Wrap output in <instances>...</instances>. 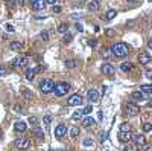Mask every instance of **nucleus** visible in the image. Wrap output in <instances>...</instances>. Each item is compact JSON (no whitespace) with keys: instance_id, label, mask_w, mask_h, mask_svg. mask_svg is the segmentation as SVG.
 <instances>
[{"instance_id":"39448f33","label":"nucleus","mask_w":152,"mask_h":151,"mask_svg":"<svg viewBox=\"0 0 152 151\" xmlns=\"http://www.w3.org/2000/svg\"><path fill=\"white\" fill-rule=\"evenodd\" d=\"M29 63V60L26 58V57H17V58L12 60V67H26Z\"/></svg>"},{"instance_id":"412c9836","label":"nucleus","mask_w":152,"mask_h":151,"mask_svg":"<svg viewBox=\"0 0 152 151\" xmlns=\"http://www.w3.org/2000/svg\"><path fill=\"white\" fill-rule=\"evenodd\" d=\"M9 47L12 49V51H21V49H23V44H21L20 41H11Z\"/></svg>"},{"instance_id":"a19ab883","label":"nucleus","mask_w":152,"mask_h":151,"mask_svg":"<svg viewBox=\"0 0 152 151\" xmlns=\"http://www.w3.org/2000/svg\"><path fill=\"white\" fill-rule=\"evenodd\" d=\"M82 112H84V114H88V113H91V112H93V107H91V105H87V107L84 108Z\"/></svg>"},{"instance_id":"3c124183","label":"nucleus","mask_w":152,"mask_h":151,"mask_svg":"<svg viewBox=\"0 0 152 151\" xmlns=\"http://www.w3.org/2000/svg\"><path fill=\"white\" fill-rule=\"evenodd\" d=\"M147 47L152 49V40H149V41H147Z\"/></svg>"},{"instance_id":"c756f323","label":"nucleus","mask_w":152,"mask_h":151,"mask_svg":"<svg viewBox=\"0 0 152 151\" xmlns=\"http://www.w3.org/2000/svg\"><path fill=\"white\" fill-rule=\"evenodd\" d=\"M82 145L84 146H93V145H95V142H93L90 137H85V139L82 140Z\"/></svg>"},{"instance_id":"37998d69","label":"nucleus","mask_w":152,"mask_h":151,"mask_svg":"<svg viewBox=\"0 0 152 151\" xmlns=\"http://www.w3.org/2000/svg\"><path fill=\"white\" fill-rule=\"evenodd\" d=\"M146 78H149V79L152 78V70H151V69H147V70H146Z\"/></svg>"},{"instance_id":"9b49d317","label":"nucleus","mask_w":152,"mask_h":151,"mask_svg":"<svg viewBox=\"0 0 152 151\" xmlns=\"http://www.w3.org/2000/svg\"><path fill=\"white\" fill-rule=\"evenodd\" d=\"M87 99L90 101V102H97L99 101V93H97V90H95V88H91V90H88L87 93Z\"/></svg>"},{"instance_id":"79ce46f5","label":"nucleus","mask_w":152,"mask_h":151,"mask_svg":"<svg viewBox=\"0 0 152 151\" xmlns=\"http://www.w3.org/2000/svg\"><path fill=\"white\" fill-rule=\"evenodd\" d=\"M58 2V0H46V3L47 5H52V6H55V3Z\"/></svg>"},{"instance_id":"4be33fe9","label":"nucleus","mask_w":152,"mask_h":151,"mask_svg":"<svg viewBox=\"0 0 152 151\" xmlns=\"http://www.w3.org/2000/svg\"><path fill=\"white\" fill-rule=\"evenodd\" d=\"M37 72H38L37 69H28V70H26V79H29V81H30V79H34V76H35V73H37Z\"/></svg>"},{"instance_id":"ddd939ff","label":"nucleus","mask_w":152,"mask_h":151,"mask_svg":"<svg viewBox=\"0 0 152 151\" xmlns=\"http://www.w3.org/2000/svg\"><path fill=\"white\" fill-rule=\"evenodd\" d=\"M82 125L85 127V128H88V127H95V125H96V119L91 118V116L82 118Z\"/></svg>"},{"instance_id":"de8ad7c7","label":"nucleus","mask_w":152,"mask_h":151,"mask_svg":"<svg viewBox=\"0 0 152 151\" xmlns=\"http://www.w3.org/2000/svg\"><path fill=\"white\" fill-rule=\"evenodd\" d=\"M106 35H110V37H111V35H114V31H111V29L106 31Z\"/></svg>"},{"instance_id":"6e6552de","label":"nucleus","mask_w":152,"mask_h":151,"mask_svg":"<svg viewBox=\"0 0 152 151\" xmlns=\"http://www.w3.org/2000/svg\"><path fill=\"white\" fill-rule=\"evenodd\" d=\"M125 110H126V113L129 114V116H135V114H138V112H140L138 105L134 104V102H128L126 107H125Z\"/></svg>"},{"instance_id":"f03ea898","label":"nucleus","mask_w":152,"mask_h":151,"mask_svg":"<svg viewBox=\"0 0 152 151\" xmlns=\"http://www.w3.org/2000/svg\"><path fill=\"white\" fill-rule=\"evenodd\" d=\"M40 90L43 93H52L55 90V82H53L52 79H43V81L40 82Z\"/></svg>"},{"instance_id":"7c9ffc66","label":"nucleus","mask_w":152,"mask_h":151,"mask_svg":"<svg viewBox=\"0 0 152 151\" xmlns=\"http://www.w3.org/2000/svg\"><path fill=\"white\" fill-rule=\"evenodd\" d=\"M135 148H137L135 145H131V144H129V142H128V144L123 146V151H137Z\"/></svg>"},{"instance_id":"aec40b11","label":"nucleus","mask_w":152,"mask_h":151,"mask_svg":"<svg viewBox=\"0 0 152 151\" xmlns=\"http://www.w3.org/2000/svg\"><path fill=\"white\" fill-rule=\"evenodd\" d=\"M26 128H28V125H26V122H23V121H19V122L15 124V130L20 131V133L26 131Z\"/></svg>"},{"instance_id":"20e7f679","label":"nucleus","mask_w":152,"mask_h":151,"mask_svg":"<svg viewBox=\"0 0 152 151\" xmlns=\"http://www.w3.org/2000/svg\"><path fill=\"white\" fill-rule=\"evenodd\" d=\"M14 146L17 150H28L30 146V140L26 137H19L17 140H14Z\"/></svg>"},{"instance_id":"cd10ccee","label":"nucleus","mask_w":152,"mask_h":151,"mask_svg":"<svg viewBox=\"0 0 152 151\" xmlns=\"http://www.w3.org/2000/svg\"><path fill=\"white\" fill-rule=\"evenodd\" d=\"M32 133L38 137V139H44V133H43V130H40V128H34Z\"/></svg>"},{"instance_id":"393cba45","label":"nucleus","mask_w":152,"mask_h":151,"mask_svg":"<svg viewBox=\"0 0 152 151\" xmlns=\"http://www.w3.org/2000/svg\"><path fill=\"white\" fill-rule=\"evenodd\" d=\"M21 95H23V98L24 99H32V92L30 90H28V88H23V90H21Z\"/></svg>"},{"instance_id":"a18cd8bd","label":"nucleus","mask_w":152,"mask_h":151,"mask_svg":"<svg viewBox=\"0 0 152 151\" xmlns=\"http://www.w3.org/2000/svg\"><path fill=\"white\" fill-rule=\"evenodd\" d=\"M53 12H61V6H53Z\"/></svg>"},{"instance_id":"4468645a","label":"nucleus","mask_w":152,"mask_h":151,"mask_svg":"<svg viewBox=\"0 0 152 151\" xmlns=\"http://www.w3.org/2000/svg\"><path fill=\"white\" fill-rule=\"evenodd\" d=\"M134 142H135V146H145L146 145V137L143 134H137V136H132Z\"/></svg>"},{"instance_id":"9d476101","label":"nucleus","mask_w":152,"mask_h":151,"mask_svg":"<svg viewBox=\"0 0 152 151\" xmlns=\"http://www.w3.org/2000/svg\"><path fill=\"white\" fill-rule=\"evenodd\" d=\"M67 134V127L62 125V124H59V125L55 127V137L56 139H61V137H64Z\"/></svg>"},{"instance_id":"09e8293b","label":"nucleus","mask_w":152,"mask_h":151,"mask_svg":"<svg viewBox=\"0 0 152 151\" xmlns=\"http://www.w3.org/2000/svg\"><path fill=\"white\" fill-rule=\"evenodd\" d=\"M8 5L12 8V6H14V0H8Z\"/></svg>"},{"instance_id":"c9c22d12","label":"nucleus","mask_w":152,"mask_h":151,"mask_svg":"<svg viewBox=\"0 0 152 151\" xmlns=\"http://www.w3.org/2000/svg\"><path fill=\"white\" fill-rule=\"evenodd\" d=\"M40 37H41L43 41H49V32H47V31H43V32L40 34Z\"/></svg>"},{"instance_id":"bb28decb","label":"nucleus","mask_w":152,"mask_h":151,"mask_svg":"<svg viewBox=\"0 0 152 151\" xmlns=\"http://www.w3.org/2000/svg\"><path fill=\"white\" fill-rule=\"evenodd\" d=\"M64 64H65V67H69V69H75L78 63H76V60H65Z\"/></svg>"},{"instance_id":"0eeeda50","label":"nucleus","mask_w":152,"mask_h":151,"mask_svg":"<svg viewBox=\"0 0 152 151\" xmlns=\"http://www.w3.org/2000/svg\"><path fill=\"white\" fill-rule=\"evenodd\" d=\"M29 5L34 11H40V9H44L46 0H29Z\"/></svg>"},{"instance_id":"473e14b6","label":"nucleus","mask_w":152,"mask_h":151,"mask_svg":"<svg viewBox=\"0 0 152 151\" xmlns=\"http://www.w3.org/2000/svg\"><path fill=\"white\" fill-rule=\"evenodd\" d=\"M28 122L30 124V125H37V124H38V118L37 116H29Z\"/></svg>"},{"instance_id":"5701e85b","label":"nucleus","mask_w":152,"mask_h":151,"mask_svg":"<svg viewBox=\"0 0 152 151\" xmlns=\"http://www.w3.org/2000/svg\"><path fill=\"white\" fill-rule=\"evenodd\" d=\"M140 92H141V93H146V95H151V93H152V86H149V84H145V86L140 87Z\"/></svg>"},{"instance_id":"72a5a7b5","label":"nucleus","mask_w":152,"mask_h":151,"mask_svg":"<svg viewBox=\"0 0 152 151\" xmlns=\"http://www.w3.org/2000/svg\"><path fill=\"white\" fill-rule=\"evenodd\" d=\"M50 122H52V116H50V114H46V116L43 118V124H44V125H49Z\"/></svg>"},{"instance_id":"58836bf2","label":"nucleus","mask_w":152,"mask_h":151,"mask_svg":"<svg viewBox=\"0 0 152 151\" xmlns=\"http://www.w3.org/2000/svg\"><path fill=\"white\" fill-rule=\"evenodd\" d=\"M102 57H104L105 60H108V58H111L113 55H111V51H104V52H102Z\"/></svg>"},{"instance_id":"a211bd4d","label":"nucleus","mask_w":152,"mask_h":151,"mask_svg":"<svg viewBox=\"0 0 152 151\" xmlns=\"http://www.w3.org/2000/svg\"><path fill=\"white\" fill-rule=\"evenodd\" d=\"M120 70H122V72H131L132 70V63H129V61H125V63H122L120 64Z\"/></svg>"},{"instance_id":"1a4fd4ad","label":"nucleus","mask_w":152,"mask_h":151,"mask_svg":"<svg viewBox=\"0 0 152 151\" xmlns=\"http://www.w3.org/2000/svg\"><path fill=\"white\" fill-rule=\"evenodd\" d=\"M132 133L131 131H120L119 133V140L120 142H123V144H128V142H131L132 140Z\"/></svg>"},{"instance_id":"b1692460","label":"nucleus","mask_w":152,"mask_h":151,"mask_svg":"<svg viewBox=\"0 0 152 151\" xmlns=\"http://www.w3.org/2000/svg\"><path fill=\"white\" fill-rule=\"evenodd\" d=\"M71 40H73V35H71L70 32H65L64 37H62V43H64V44H69Z\"/></svg>"},{"instance_id":"dca6fc26","label":"nucleus","mask_w":152,"mask_h":151,"mask_svg":"<svg viewBox=\"0 0 152 151\" xmlns=\"http://www.w3.org/2000/svg\"><path fill=\"white\" fill-rule=\"evenodd\" d=\"M99 2L97 0H91V2H88V5H87V9L90 11V12H96V11H99Z\"/></svg>"},{"instance_id":"603ef678","label":"nucleus","mask_w":152,"mask_h":151,"mask_svg":"<svg viewBox=\"0 0 152 151\" xmlns=\"http://www.w3.org/2000/svg\"><path fill=\"white\" fill-rule=\"evenodd\" d=\"M145 151H152V146H146V150Z\"/></svg>"},{"instance_id":"c85d7f7f","label":"nucleus","mask_w":152,"mask_h":151,"mask_svg":"<svg viewBox=\"0 0 152 151\" xmlns=\"http://www.w3.org/2000/svg\"><path fill=\"white\" fill-rule=\"evenodd\" d=\"M58 31H59L61 34L69 32V25H67V23H61V25H59V28H58Z\"/></svg>"},{"instance_id":"4c0bfd02","label":"nucleus","mask_w":152,"mask_h":151,"mask_svg":"<svg viewBox=\"0 0 152 151\" xmlns=\"http://www.w3.org/2000/svg\"><path fill=\"white\" fill-rule=\"evenodd\" d=\"M143 130H145V133H149L151 130H152V124H149V122H146L145 125H143Z\"/></svg>"},{"instance_id":"a878e982","label":"nucleus","mask_w":152,"mask_h":151,"mask_svg":"<svg viewBox=\"0 0 152 151\" xmlns=\"http://www.w3.org/2000/svg\"><path fill=\"white\" fill-rule=\"evenodd\" d=\"M82 116H84V112H82V110H78V112L73 113L71 119H73V121H79V119H82Z\"/></svg>"},{"instance_id":"f3484780","label":"nucleus","mask_w":152,"mask_h":151,"mask_svg":"<svg viewBox=\"0 0 152 151\" xmlns=\"http://www.w3.org/2000/svg\"><path fill=\"white\" fill-rule=\"evenodd\" d=\"M131 98H132L134 101H135V102H141V101H145V95H143L140 90H138V92H132Z\"/></svg>"},{"instance_id":"8fccbe9b","label":"nucleus","mask_w":152,"mask_h":151,"mask_svg":"<svg viewBox=\"0 0 152 151\" xmlns=\"http://www.w3.org/2000/svg\"><path fill=\"white\" fill-rule=\"evenodd\" d=\"M97 118H99V121H102V118H104V114H102V112H99V114H97Z\"/></svg>"},{"instance_id":"423d86ee","label":"nucleus","mask_w":152,"mask_h":151,"mask_svg":"<svg viewBox=\"0 0 152 151\" xmlns=\"http://www.w3.org/2000/svg\"><path fill=\"white\" fill-rule=\"evenodd\" d=\"M82 104V96L81 95H71L69 98V101H67V105H70V107H76V105H81Z\"/></svg>"},{"instance_id":"f8f14e48","label":"nucleus","mask_w":152,"mask_h":151,"mask_svg":"<svg viewBox=\"0 0 152 151\" xmlns=\"http://www.w3.org/2000/svg\"><path fill=\"white\" fill-rule=\"evenodd\" d=\"M100 70H102V73L104 75H108V76H113L114 75V67L111 64H102V67H100Z\"/></svg>"},{"instance_id":"f257e3e1","label":"nucleus","mask_w":152,"mask_h":151,"mask_svg":"<svg viewBox=\"0 0 152 151\" xmlns=\"http://www.w3.org/2000/svg\"><path fill=\"white\" fill-rule=\"evenodd\" d=\"M111 55L116 57V58H123V57H126L129 54V46L125 43H116L111 46Z\"/></svg>"},{"instance_id":"2f4dec72","label":"nucleus","mask_w":152,"mask_h":151,"mask_svg":"<svg viewBox=\"0 0 152 151\" xmlns=\"http://www.w3.org/2000/svg\"><path fill=\"white\" fill-rule=\"evenodd\" d=\"M120 131H131V125L126 122H123L122 125H120Z\"/></svg>"},{"instance_id":"c03bdc74","label":"nucleus","mask_w":152,"mask_h":151,"mask_svg":"<svg viewBox=\"0 0 152 151\" xmlns=\"http://www.w3.org/2000/svg\"><path fill=\"white\" fill-rule=\"evenodd\" d=\"M76 29H78V31H79V32H82V31H84V28H82V25H79V23H78V25H76Z\"/></svg>"},{"instance_id":"2eb2a0df","label":"nucleus","mask_w":152,"mask_h":151,"mask_svg":"<svg viewBox=\"0 0 152 151\" xmlns=\"http://www.w3.org/2000/svg\"><path fill=\"white\" fill-rule=\"evenodd\" d=\"M138 60H140V64H149V61H151V54H149V52H140V55H138Z\"/></svg>"},{"instance_id":"6ab92c4d","label":"nucleus","mask_w":152,"mask_h":151,"mask_svg":"<svg viewBox=\"0 0 152 151\" xmlns=\"http://www.w3.org/2000/svg\"><path fill=\"white\" fill-rule=\"evenodd\" d=\"M116 15H117V11H116V9H110V11H106V14H105L104 19H105L106 21H110V20H113Z\"/></svg>"},{"instance_id":"ea45409f","label":"nucleus","mask_w":152,"mask_h":151,"mask_svg":"<svg viewBox=\"0 0 152 151\" xmlns=\"http://www.w3.org/2000/svg\"><path fill=\"white\" fill-rule=\"evenodd\" d=\"M5 29L8 31V32H15V28H14V26H12V25H9V23H8V25H5Z\"/></svg>"},{"instance_id":"e433bc0d","label":"nucleus","mask_w":152,"mask_h":151,"mask_svg":"<svg viewBox=\"0 0 152 151\" xmlns=\"http://www.w3.org/2000/svg\"><path fill=\"white\" fill-rule=\"evenodd\" d=\"M6 75H8L6 66H0V76H6Z\"/></svg>"},{"instance_id":"49530a36","label":"nucleus","mask_w":152,"mask_h":151,"mask_svg":"<svg viewBox=\"0 0 152 151\" xmlns=\"http://www.w3.org/2000/svg\"><path fill=\"white\" fill-rule=\"evenodd\" d=\"M88 44H90L91 47H95V46H96V41H95V40H90V41H88Z\"/></svg>"},{"instance_id":"7ed1b4c3","label":"nucleus","mask_w":152,"mask_h":151,"mask_svg":"<svg viewBox=\"0 0 152 151\" xmlns=\"http://www.w3.org/2000/svg\"><path fill=\"white\" fill-rule=\"evenodd\" d=\"M70 90V86L67 82H58V84H55V95L56 96H64V95H67V92Z\"/></svg>"},{"instance_id":"f704fd0d","label":"nucleus","mask_w":152,"mask_h":151,"mask_svg":"<svg viewBox=\"0 0 152 151\" xmlns=\"http://www.w3.org/2000/svg\"><path fill=\"white\" fill-rule=\"evenodd\" d=\"M70 136L71 137H78L79 136V128H76V127L71 128V130H70Z\"/></svg>"}]
</instances>
